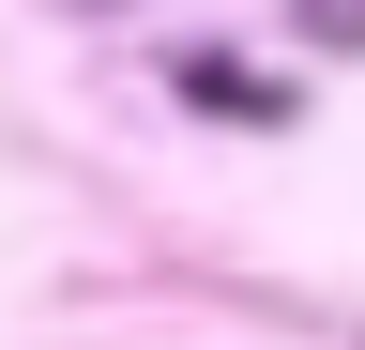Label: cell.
<instances>
[{"mask_svg": "<svg viewBox=\"0 0 365 350\" xmlns=\"http://www.w3.org/2000/svg\"><path fill=\"white\" fill-rule=\"evenodd\" d=\"M304 31L319 46H365V0H304Z\"/></svg>", "mask_w": 365, "mask_h": 350, "instance_id": "obj_1", "label": "cell"}]
</instances>
